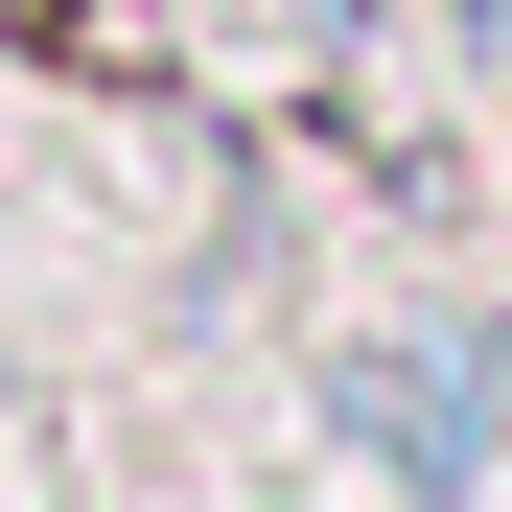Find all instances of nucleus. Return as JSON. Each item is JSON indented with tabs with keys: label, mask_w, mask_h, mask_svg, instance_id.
I'll use <instances>...</instances> for the list:
<instances>
[{
	"label": "nucleus",
	"mask_w": 512,
	"mask_h": 512,
	"mask_svg": "<svg viewBox=\"0 0 512 512\" xmlns=\"http://www.w3.org/2000/svg\"><path fill=\"white\" fill-rule=\"evenodd\" d=\"M350 443H373V466H466V419H443L419 350H373V373H350Z\"/></svg>",
	"instance_id": "obj_1"
}]
</instances>
